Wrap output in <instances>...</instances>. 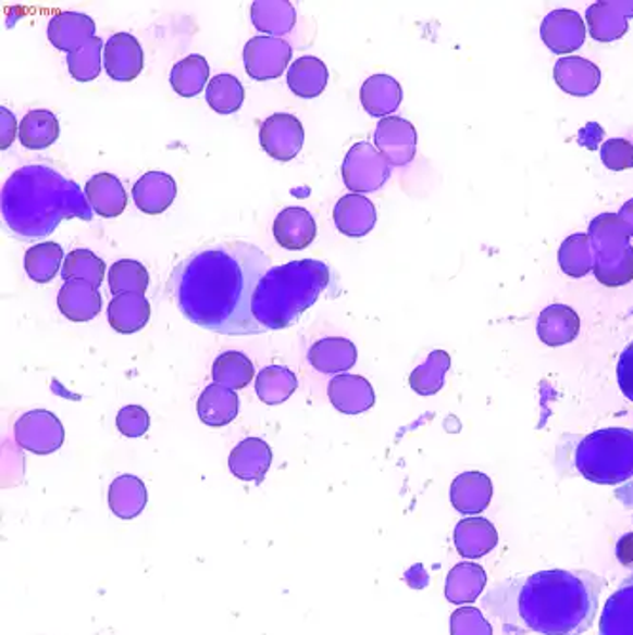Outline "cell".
<instances>
[{
	"instance_id": "5",
	"label": "cell",
	"mask_w": 633,
	"mask_h": 635,
	"mask_svg": "<svg viewBox=\"0 0 633 635\" xmlns=\"http://www.w3.org/2000/svg\"><path fill=\"white\" fill-rule=\"evenodd\" d=\"M576 469L594 484L626 482L633 476V432L609 428L592 434L576 449Z\"/></svg>"
},
{
	"instance_id": "42",
	"label": "cell",
	"mask_w": 633,
	"mask_h": 635,
	"mask_svg": "<svg viewBox=\"0 0 633 635\" xmlns=\"http://www.w3.org/2000/svg\"><path fill=\"white\" fill-rule=\"evenodd\" d=\"M559 263L571 276H584L594 266L592 258V246H589L588 235H574L567 238L561 251H559Z\"/></svg>"
},
{
	"instance_id": "8",
	"label": "cell",
	"mask_w": 633,
	"mask_h": 635,
	"mask_svg": "<svg viewBox=\"0 0 633 635\" xmlns=\"http://www.w3.org/2000/svg\"><path fill=\"white\" fill-rule=\"evenodd\" d=\"M17 446L35 455H50L58 451L65 441V428L60 419L46 411L33 409L23 413L14 426Z\"/></svg>"
},
{
	"instance_id": "47",
	"label": "cell",
	"mask_w": 633,
	"mask_h": 635,
	"mask_svg": "<svg viewBox=\"0 0 633 635\" xmlns=\"http://www.w3.org/2000/svg\"><path fill=\"white\" fill-rule=\"evenodd\" d=\"M605 166L611 170H626L633 166V145L624 139H611L601 147Z\"/></svg>"
},
{
	"instance_id": "4",
	"label": "cell",
	"mask_w": 633,
	"mask_h": 635,
	"mask_svg": "<svg viewBox=\"0 0 633 635\" xmlns=\"http://www.w3.org/2000/svg\"><path fill=\"white\" fill-rule=\"evenodd\" d=\"M332 286L330 266L316 259H301L272 266L257 284L253 318L264 332H278L294 325L302 312L316 303Z\"/></svg>"
},
{
	"instance_id": "22",
	"label": "cell",
	"mask_w": 633,
	"mask_h": 635,
	"mask_svg": "<svg viewBox=\"0 0 633 635\" xmlns=\"http://www.w3.org/2000/svg\"><path fill=\"white\" fill-rule=\"evenodd\" d=\"M544 42L554 52H573L584 40V22L573 10L551 12L543 23Z\"/></svg>"
},
{
	"instance_id": "30",
	"label": "cell",
	"mask_w": 633,
	"mask_h": 635,
	"mask_svg": "<svg viewBox=\"0 0 633 635\" xmlns=\"http://www.w3.org/2000/svg\"><path fill=\"white\" fill-rule=\"evenodd\" d=\"M109 507L114 515L122 520H132L144 512L147 507V489L136 476H119L109 487Z\"/></svg>"
},
{
	"instance_id": "38",
	"label": "cell",
	"mask_w": 633,
	"mask_h": 635,
	"mask_svg": "<svg viewBox=\"0 0 633 635\" xmlns=\"http://www.w3.org/2000/svg\"><path fill=\"white\" fill-rule=\"evenodd\" d=\"M109 288L113 296L144 294L149 288V273L145 265L134 259L116 261L109 271Z\"/></svg>"
},
{
	"instance_id": "51",
	"label": "cell",
	"mask_w": 633,
	"mask_h": 635,
	"mask_svg": "<svg viewBox=\"0 0 633 635\" xmlns=\"http://www.w3.org/2000/svg\"><path fill=\"white\" fill-rule=\"evenodd\" d=\"M617 497H619L626 507L633 508V484H628L617 491Z\"/></svg>"
},
{
	"instance_id": "31",
	"label": "cell",
	"mask_w": 633,
	"mask_h": 635,
	"mask_svg": "<svg viewBox=\"0 0 633 635\" xmlns=\"http://www.w3.org/2000/svg\"><path fill=\"white\" fill-rule=\"evenodd\" d=\"M599 78V69L581 58H563L556 65V80L563 90L573 96H588L596 90Z\"/></svg>"
},
{
	"instance_id": "21",
	"label": "cell",
	"mask_w": 633,
	"mask_h": 635,
	"mask_svg": "<svg viewBox=\"0 0 633 635\" xmlns=\"http://www.w3.org/2000/svg\"><path fill=\"white\" fill-rule=\"evenodd\" d=\"M358 350L355 343L343 337L318 340L309 350V363L324 375H343L355 368Z\"/></svg>"
},
{
	"instance_id": "43",
	"label": "cell",
	"mask_w": 633,
	"mask_h": 635,
	"mask_svg": "<svg viewBox=\"0 0 633 635\" xmlns=\"http://www.w3.org/2000/svg\"><path fill=\"white\" fill-rule=\"evenodd\" d=\"M561 329V335L563 339L571 340L574 339V335L579 332V318L574 314V311L567 309V307H561V304H556V307H550L541 314V320H538V335L541 339H546L550 335L551 329Z\"/></svg>"
},
{
	"instance_id": "32",
	"label": "cell",
	"mask_w": 633,
	"mask_h": 635,
	"mask_svg": "<svg viewBox=\"0 0 633 635\" xmlns=\"http://www.w3.org/2000/svg\"><path fill=\"white\" fill-rule=\"evenodd\" d=\"M297 386V375L284 365H269L256 377L257 396L266 406H278L289 400Z\"/></svg>"
},
{
	"instance_id": "28",
	"label": "cell",
	"mask_w": 633,
	"mask_h": 635,
	"mask_svg": "<svg viewBox=\"0 0 633 635\" xmlns=\"http://www.w3.org/2000/svg\"><path fill=\"white\" fill-rule=\"evenodd\" d=\"M599 635H633V575L605 603Z\"/></svg>"
},
{
	"instance_id": "19",
	"label": "cell",
	"mask_w": 633,
	"mask_h": 635,
	"mask_svg": "<svg viewBox=\"0 0 633 635\" xmlns=\"http://www.w3.org/2000/svg\"><path fill=\"white\" fill-rule=\"evenodd\" d=\"M101 294L90 282L69 281L61 286L58 309L71 322H90L101 312Z\"/></svg>"
},
{
	"instance_id": "45",
	"label": "cell",
	"mask_w": 633,
	"mask_h": 635,
	"mask_svg": "<svg viewBox=\"0 0 633 635\" xmlns=\"http://www.w3.org/2000/svg\"><path fill=\"white\" fill-rule=\"evenodd\" d=\"M149 426L151 419L141 406H126L116 415V428L126 438H141Z\"/></svg>"
},
{
	"instance_id": "13",
	"label": "cell",
	"mask_w": 633,
	"mask_h": 635,
	"mask_svg": "<svg viewBox=\"0 0 633 635\" xmlns=\"http://www.w3.org/2000/svg\"><path fill=\"white\" fill-rule=\"evenodd\" d=\"M272 449L266 441L259 438H246L234 447L228 457V469L241 482L263 484L266 472L271 469Z\"/></svg>"
},
{
	"instance_id": "1",
	"label": "cell",
	"mask_w": 633,
	"mask_h": 635,
	"mask_svg": "<svg viewBox=\"0 0 633 635\" xmlns=\"http://www.w3.org/2000/svg\"><path fill=\"white\" fill-rule=\"evenodd\" d=\"M271 269V258L253 244H213L175 266L167 289L183 316L206 332L259 335L264 327L251 304Z\"/></svg>"
},
{
	"instance_id": "2",
	"label": "cell",
	"mask_w": 633,
	"mask_h": 635,
	"mask_svg": "<svg viewBox=\"0 0 633 635\" xmlns=\"http://www.w3.org/2000/svg\"><path fill=\"white\" fill-rule=\"evenodd\" d=\"M601 576L589 571H543L510 584L491 611L505 622L541 635H581L596 621Z\"/></svg>"
},
{
	"instance_id": "37",
	"label": "cell",
	"mask_w": 633,
	"mask_h": 635,
	"mask_svg": "<svg viewBox=\"0 0 633 635\" xmlns=\"http://www.w3.org/2000/svg\"><path fill=\"white\" fill-rule=\"evenodd\" d=\"M620 7L622 2H599L589 8L588 23L594 38L605 42L620 37L626 30L628 15H633V12L620 14Z\"/></svg>"
},
{
	"instance_id": "46",
	"label": "cell",
	"mask_w": 633,
	"mask_h": 635,
	"mask_svg": "<svg viewBox=\"0 0 633 635\" xmlns=\"http://www.w3.org/2000/svg\"><path fill=\"white\" fill-rule=\"evenodd\" d=\"M452 635H491L489 624L475 609H460L452 614Z\"/></svg>"
},
{
	"instance_id": "11",
	"label": "cell",
	"mask_w": 633,
	"mask_h": 635,
	"mask_svg": "<svg viewBox=\"0 0 633 635\" xmlns=\"http://www.w3.org/2000/svg\"><path fill=\"white\" fill-rule=\"evenodd\" d=\"M375 147L390 166H406L415 157V126L400 116L383 119L375 129Z\"/></svg>"
},
{
	"instance_id": "16",
	"label": "cell",
	"mask_w": 633,
	"mask_h": 635,
	"mask_svg": "<svg viewBox=\"0 0 633 635\" xmlns=\"http://www.w3.org/2000/svg\"><path fill=\"white\" fill-rule=\"evenodd\" d=\"M132 197L137 210H141L147 215H160L174 204L177 185L172 175L164 172H147L137 179L132 189Z\"/></svg>"
},
{
	"instance_id": "49",
	"label": "cell",
	"mask_w": 633,
	"mask_h": 635,
	"mask_svg": "<svg viewBox=\"0 0 633 635\" xmlns=\"http://www.w3.org/2000/svg\"><path fill=\"white\" fill-rule=\"evenodd\" d=\"M0 149L7 151L10 145L14 144L15 134L17 132V122H15L14 114L8 111L7 107H0Z\"/></svg>"
},
{
	"instance_id": "48",
	"label": "cell",
	"mask_w": 633,
	"mask_h": 635,
	"mask_svg": "<svg viewBox=\"0 0 633 635\" xmlns=\"http://www.w3.org/2000/svg\"><path fill=\"white\" fill-rule=\"evenodd\" d=\"M617 378H619L620 390L624 393L628 400L633 401V343L628 345L626 350L620 354Z\"/></svg>"
},
{
	"instance_id": "39",
	"label": "cell",
	"mask_w": 633,
	"mask_h": 635,
	"mask_svg": "<svg viewBox=\"0 0 633 635\" xmlns=\"http://www.w3.org/2000/svg\"><path fill=\"white\" fill-rule=\"evenodd\" d=\"M107 266L103 259H99L90 250H73L65 258L61 276L63 281H84L90 282L91 286L99 288L101 282L105 278Z\"/></svg>"
},
{
	"instance_id": "35",
	"label": "cell",
	"mask_w": 633,
	"mask_h": 635,
	"mask_svg": "<svg viewBox=\"0 0 633 635\" xmlns=\"http://www.w3.org/2000/svg\"><path fill=\"white\" fill-rule=\"evenodd\" d=\"M61 263H65L63 258V250L60 244L42 242L33 246L25 253L23 265H25V273L30 281L37 284H48L55 278V274L60 273Z\"/></svg>"
},
{
	"instance_id": "24",
	"label": "cell",
	"mask_w": 633,
	"mask_h": 635,
	"mask_svg": "<svg viewBox=\"0 0 633 635\" xmlns=\"http://www.w3.org/2000/svg\"><path fill=\"white\" fill-rule=\"evenodd\" d=\"M240 409L238 394L226 388V386L213 385L206 386L204 393L198 398V416L202 423L208 426H226L233 423Z\"/></svg>"
},
{
	"instance_id": "34",
	"label": "cell",
	"mask_w": 633,
	"mask_h": 635,
	"mask_svg": "<svg viewBox=\"0 0 633 635\" xmlns=\"http://www.w3.org/2000/svg\"><path fill=\"white\" fill-rule=\"evenodd\" d=\"M211 375L218 385L226 386L231 390H241L256 377V368L248 356L228 350L218 356L211 368Z\"/></svg>"
},
{
	"instance_id": "26",
	"label": "cell",
	"mask_w": 633,
	"mask_h": 635,
	"mask_svg": "<svg viewBox=\"0 0 633 635\" xmlns=\"http://www.w3.org/2000/svg\"><path fill=\"white\" fill-rule=\"evenodd\" d=\"M297 12L289 0H256L251 4V23L264 37L280 38L295 27Z\"/></svg>"
},
{
	"instance_id": "7",
	"label": "cell",
	"mask_w": 633,
	"mask_h": 635,
	"mask_svg": "<svg viewBox=\"0 0 633 635\" xmlns=\"http://www.w3.org/2000/svg\"><path fill=\"white\" fill-rule=\"evenodd\" d=\"M343 182L355 195L381 189L390 177V164L371 144H356L343 162Z\"/></svg>"
},
{
	"instance_id": "9",
	"label": "cell",
	"mask_w": 633,
	"mask_h": 635,
	"mask_svg": "<svg viewBox=\"0 0 633 635\" xmlns=\"http://www.w3.org/2000/svg\"><path fill=\"white\" fill-rule=\"evenodd\" d=\"M294 50L284 38L253 37L244 48L246 73L256 80L278 78L291 61Z\"/></svg>"
},
{
	"instance_id": "33",
	"label": "cell",
	"mask_w": 633,
	"mask_h": 635,
	"mask_svg": "<svg viewBox=\"0 0 633 635\" xmlns=\"http://www.w3.org/2000/svg\"><path fill=\"white\" fill-rule=\"evenodd\" d=\"M208 78H210V65H208L204 55L190 53L187 58L175 63L172 75H170V83H172L175 94H179L182 98H195L200 91L208 88L206 86Z\"/></svg>"
},
{
	"instance_id": "36",
	"label": "cell",
	"mask_w": 633,
	"mask_h": 635,
	"mask_svg": "<svg viewBox=\"0 0 633 635\" xmlns=\"http://www.w3.org/2000/svg\"><path fill=\"white\" fill-rule=\"evenodd\" d=\"M244 99H246V90L234 75L213 76L206 88V101L219 114L236 113L244 103Z\"/></svg>"
},
{
	"instance_id": "15",
	"label": "cell",
	"mask_w": 633,
	"mask_h": 635,
	"mask_svg": "<svg viewBox=\"0 0 633 635\" xmlns=\"http://www.w3.org/2000/svg\"><path fill=\"white\" fill-rule=\"evenodd\" d=\"M327 396L333 403V408L347 413V415H358L375 403V393L368 378L360 375H337L330 381Z\"/></svg>"
},
{
	"instance_id": "41",
	"label": "cell",
	"mask_w": 633,
	"mask_h": 635,
	"mask_svg": "<svg viewBox=\"0 0 633 635\" xmlns=\"http://www.w3.org/2000/svg\"><path fill=\"white\" fill-rule=\"evenodd\" d=\"M485 584L482 569L474 565H459L451 571L447 578V598L452 603H462V601H472L477 598Z\"/></svg>"
},
{
	"instance_id": "14",
	"label": "cell",
	"mask_w": 633,
	"mask_h": 635,
	"mask_svg": "<svg viewBox=\"0 0 633 635\" xmlns=\"http://www.w3.org/2000/svg\"><path fill=\"white\" fill-rule=\"evenodd\" d=\"M91 38H96V23L80 12H61L48 25V40L61 52H76Z\"/></svg>"
},
{
	"instance_id": "10",
	"label": "cell",
	"mask_w": 633,
	"mask_h": 635,
	"mask_svg": "<svg viewBox=\"0 0 633 635\" xmlns=\"http://www.w3.org/2000/svg\"><path fill=\"white\" fill-rule=\"evenodd\" d=\"M259 141L269 157L278 162H289L301 152L305 129L294 114H272L261 124Z\"/></svg>"
},
{
	"instance_id": "23",
	"label": "cell",
	"mask_w": 633,
	"mask_h": 635,
	"mask_svg": "<svg viewBox=\"0 0 633 635\" xmlns=\"http://www.w3.org/2000/svg\"><path fill=\"white\" fill-rule=\"evenodd\" d=\"M107 316L114 332L129 335V333L141 332L145 325L149 324L151 304L144 294H122V296H114L109 304Z\"/></svg>"
},
{
	"instance_id": "29",
	"label": "cell",
	"mask_w": 633,
	"mask_h": 635,
	"mask_svg": "<svg viewBox=\"0 0 633 635\" xmlns=\"http://www.w3.org/2000/svg\"><path fill=\"white\" fill-rule=\"evenodd\" d=\"M20 141L29 151H42L58 141L60 122L52 111L35 109L23 116L20 122Z\"/></svg>"
},
{
	"instance_id": "18",
	"label": "cell",
	"mask_w": 633,
	"mask_h": 635,
	"mask_svg": "<svg viewBox=\"0 0 633 635\" xmlns=\"http://www.w3.org/2000/svg\"><path fill=\"white\" fill-rule=\"evenodd\" d=\"M333 221L339 228V233L350 238H362L370 235L375 221H377V210L370 198L363 195H347L340 198L335 210H333Z\"/></svg>"
},
{
	"instance_id": "25",
	"label": "cell",
	"mask_w": 633,
	"mask_h": 635,
	"mask_svg": "<svg viewBox=\"0 0 633 635\" xmlns=\"http://www.w3.org/2000/svg\"><path fill=\"white\" fill-rule=\"evenodd\" d=\"M330 71L324 61L314 55H302L287 71V86L297 98L312 99L324 94Z\"/></svg>"
},
{
	"instance_id": "12",
	"label": "cell",
	"mask_w": 633,
	"mask_h": 635,
	"mask_svg": "<svg viewBox=\"0 0 633 635\" xmlns=\"http://www.w3.org/2000/svg\"><path fill=\"white\" fill-rule=\"evenodd\" d=\"M103 65L107 75L119 83H129L141 75L145 67L144 48L129 33H116L105 42Z\"/></svg>"
},
{
	"instance_id": "50",
	"label": "cell",
	"mask_w": 633,
	"mask_h": 635,
	"mask_svg": "<svg viewBox=\"0 0 633 635\" xmlns=\"http://www.w3.org/2000/svg\"><path fill=\"white\" fill-rule=\"evenodd\" d=\"M619 217L620 220L624 221V225H626L630 236H633V200L632 202H628V204L622 208V212L619 213Z\"/></svg>"
},
{
	"instance_id": "6",
	"label": "cell",
	"mask_w": 633,
	"mask_h": 635,
	"mask_svg": "<svg viewBox=\"0 0 633 635\" xmlns=\"http://www.w3.org/2000/svg\"><path fill=\"white\" fill-rule=\"evenodd\" d=\"M589 246L597 281L607 286H622L633 278V248L624 221L605 213L592 221Z\"/></svg>"
},
{
	"instance_id": "17",
	"label": "cell",
	"mask_w": 633,
	"mask_h": 635,
	"mask_svg": "<svg viewBox=\"0 0 633 635\" xmlns=\"http://www.w3.org/2000/svg\"><path fill=\"white\" fill-rule=\"evenodd\" d=\"M276 242L289 251L309 248L316 238V221L305 208H286L278 213L272 227Z\"/></svg>"
},
{
	"instance_id": "27",
	"label": "cell",
	"mask_w": 633,
	"mask_h": 635,
	"mask_svg": "<svg viewBox=\"0 0 633 635\" xmlns=\"http://www.w3.org/2000/svg\"><path fill=\"white\" fill-rule=\"evenodd\" d=\"M362 105L371 116H388L398 111L401 103V86L388 75H373L360 90Z\"/></svg>"
},
{
	"instance_id": "44",
	"label": "cell",
	"mask_w": 633,
	"mask_h": 635,
	"mask_svg": "<svg viewBox=\"0 0 633 635\" xmlns=\"http://www.w3.org/2000/svg\"><path fill=\"white\" fill-rule=\"evenodd\" d=\"M445 368H447V356L444 352L430 356L429 363H424L413 373L411 386L415 388L417 393H436L437 388L442 386V375H444Z\"/></svg>"
},
{
	"instance_id": "40",
	"label": "cell",
	"mask_w": 633,
	"mask_h": 635,
	"mask_svg": "<svg viewBox=\"0 0 633 635\" xmlns=\"http://www.w3.org/2000/svg\"><path fill=\"white\" fill-rule=\"evenodd\" d=\"M105 45L101 38H91L88 45L76 52L67 53V67L71 76L78 83H91L101 73V58Z\"/></svg>"
},
{
	"instance_id": "3",
	"label": "cell",
	"mask_w": 633,
	"mask_h": 635,
	"mask_svg": "<svg viewBox=\"0 0 633 635\" xmlns=\"http://www.w3.org/2000/svg\"><path fill=\"white\" fill-rule=\"evenodd\" d=\"M91 213L78 183L52 167H22L2 187V217L10 231L27 240L52 235L63 220L90 221Z\"/></svg>"
},
{
	"instance_id": "20",
	"label": "cell",
	"mask_w": 633,
	"mask_h": 635,
	"mask_svg": "<svg viewBox=\"0 0 633 635\" xmlns=\"http://www.w3.org/2000/svg\"><path fill=\"white\" fill-rule=\"evenodd\" d=\"M84 192L90 202L91 210L107 220L119 217L128 206V195L124 190V185L113 174L94 175L86 183Z\"/></svg>"
}]
</instances>
